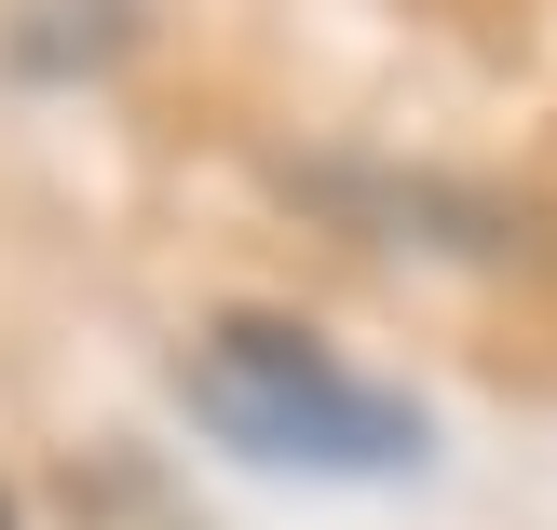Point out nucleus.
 I'll list each match as a JSON object with an SVG mask.
<instances>
[{
    "label": "nucleus",
    "mask_w": 557,
    "mask_h": 530,
    "mask_svg": "<svg viewBox=\"0 0 557 530\" xmlns=\"http://www.w3.org/2000/svg\"><path fill=\"white\" fill-rule=\"evenodd\" d=\"M0 530H14V504H0Z\"/></svg>",
    "instance_id": "obj_3"
},
{
    "label": "nucleus",
    "mask_w": 557,
    "mask_h": 530,
    "mask_svg": "<svg viewBox=\"0 0 557 530\" xmlns=\"http://www.w3.org/2000/svg\"><path fill=\"white\" fill-rule=\"evenodd\" d=\"M177 408H205L245 463H313V477H395V463H422V408L368 395L286 313H218L177 354Z\"/></svg>",
    "instance_id": "obj_1"
},
{
    "label": "nucleus",
    "mask_w": 557,
    "mask_h": 530,
    "mask_svg": "<svg viewBox=\"0 0 557 530\" xmlns=\"http://www.w3.org/2000/svg\"><path fill=\"white\" fill-rule=\"evenodd\" d=\"M299 190L341 218H368L381 245H435V259H531V205L462 177H368V163H299Z\"/></svg>",
    "instance_id": "obj_2"
}]
</instances>
